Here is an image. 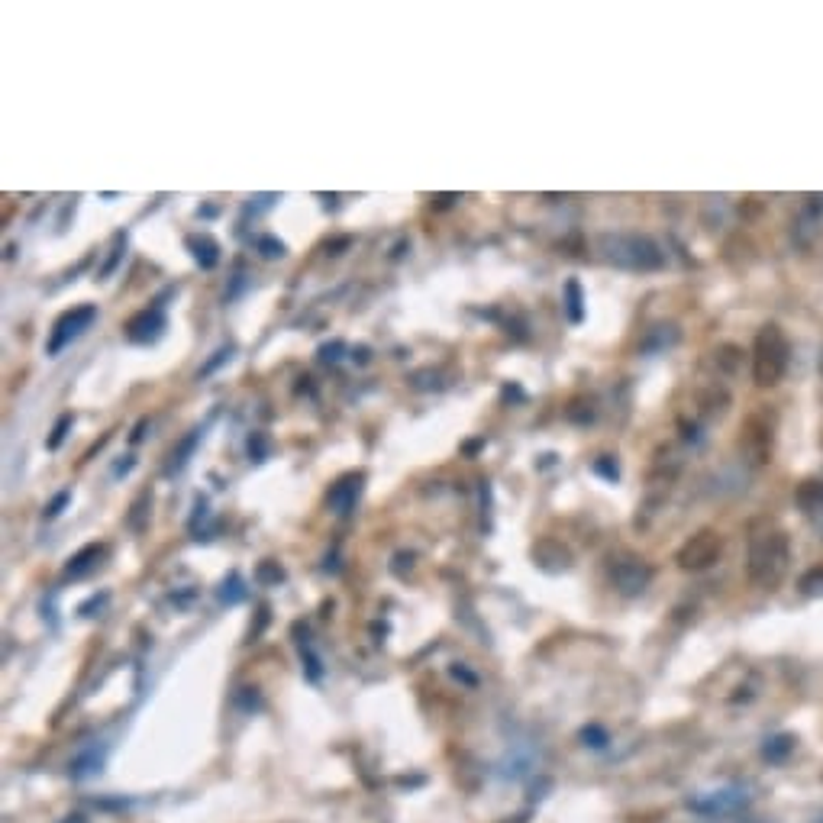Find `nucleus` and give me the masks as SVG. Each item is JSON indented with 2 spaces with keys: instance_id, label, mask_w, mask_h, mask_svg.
I'll return each instance as SVG.
<instances>
[{
  "instance_id": "9d476101",
  "label": "nucleus",
  "mask_w": 823,
  "mask_h": 823,
  "mask_svg": "<svg viewBox=\"0 0 823 823\" xmlns=\"http://www.w3.org/2000/svg\"><path fill=\"white\" fill-rule=\"evenodd\" d=\"M161 330H165V314L159 307H149V310H143V314H136L127 323V336L133 342H155Z\"/></svg>"
},
{
  "instance_id": "473e14b6",
  "label": "nucleus",
  "mask_w": 823,
  "mask_h": 823,
  "mask_svg": "<svg viewBox=\"0 0 823 823\" xmlns=\"http://www.w3.org/2000/svg\"><path fill=\"white\" fill-rule=\"evenodd\" d=\"M817 372H820V378H823V346H820V356H817Z\"/></svg>"
},
{
  "instance_id": "2f4dec72",
  "label": "nucleus",
  "mask_w": 823,
  "mask_h": 823,
  "mask_svg": "<svg viewBox=\"0 0 823 823\" xmlns=\"http://www.w3.org/2000/svg\"><path fill=\"white\" fill-rule=\"evenodd\" d=\"M143 430H145V420H139V424H136V433H133V442L143 440Z\"/></svg>"
},
{
  "instance_id": "5701e85b",
  "label": "nucleus",
  "mask_w": 823,
  "mask_h": 823,
  "mask_svg": "<svg viewBox=\"0 0 823 823\" xmlns=\"http://www.w3.org/2000/svg\"><path fill=\"white\" fill-rule=\"evenodd\" d=\"M300 655L307 659V675L317 681V679H320V659H317V653L310 649V643H307V639H300Z\"/></svg>"
},
{
  "instance_id": "423d86ee",
  "label": "nucleus",
  "mask_w": 823,
  "mask_h": 823,
  "mask_svg": "<svg viewBox=\"0 0 823 823\" xmlns=\"http://www.w3.org/2000/svg\"><path fill=\"white\" fill-rule=\"evenodd\" d=\"M739 452H743L746 462H753V465H765V462H772V424H769L762 414H753L746 424H743V433H739Z\"/></svg>"
},
{
  "instance_id": "6e6552de",
  "label": "nucleus",
  "mask_w": 823,
  "mask_h": 823,
  "mask_svg": "<svg viewBox=\"0 0 823 823\" xmlns=\"http://www.w3.org/2000/svg\"><path fill=\"white\" fill-rule=\"evenodd\" d=\"M749 804V794L743 788H720V791H704V794H695L687 798V807L697 811L704 817H727L737 814Z\"/></svg>"
},
{
  "instance_id": "a878e982",
  "label": "nucleus",
  "mask_w": 823,
  "mask_h": 823,
  "mask_svg": "<svg viewBox=\"0 0 823 823\" xmlns=\"http://www.w3.org/2000/svg\"><path fill=\"white\" fill-rule=\"evenodd\" d=\"M595 472H601L607 481H617L620 478V468H617V462H611V456H604V458H597L595 462Z\"/></svg>"
},
{
  "instance_id": "f704fd0d",
  "label": "nucleus",
  "mask_w": 823,
  "mask_h": 823,
  "mask_svg": "<svg viewBox=\"0 0 823 823\" xmlns=\"http://www.w3.org/2000/svg\"><path fill=\"white\" fill-rule=\"evenodd\" d=\"M820 823H823V820H820Z\"/></svg>"
},
{
  "instance_id": "c756f323",
  "label": "nucleus",
  "mask_w": 823,
  "mask_h": 823,
  "mask_svg": "<svg viewBox=\"0 0 823 823\" xmlns=\"http://www.w3.org/2000/svg\"><path fill=\"white\" fill-rule=\"evenodd\" d=\"M340 352H342V342H333V346H323L320 349V358H323V362H336V358H340Z\"/></svg>"
},
{
  "instance_id": "4be33fe9",
  "label": "nucleus",
  "mask_w": 823,
  "mask_h": 823,
  "mask_svg": "<svg viewBox=\"0 0 823 823\" xmlns=\"http://www.w3.org/2000/svg\"><path fill=\"white\" fill-rule=\"evenodd\" d=\"M69 426H71V414H65V416H59V424H55V430H52V436H49V449H59L62 446V440H65V433H69Z\"/></svg>"
},
{
  "instance_id": "393cba45",
  "label": "nucleus",
  "mask_w": 823,
  "mask_h": 823,
  "mask_svg": "<svg viewBox=\"0 0 823 823\" xmlns=\"http://www.w3.org/2000/svg\"><path fill=\"white\" fill-rule=\"evenodd\" d=\"M581 739H585V746L601 749L604 743H607V733H604L601 727H585V730H581Z\"/></svg>"
},
{
  "instance_id": "b1692460",
  "label": "nucleus",
  "mask_w": 823,
  "mask_h": 823,
  "mask_svg": "<svg viewBox=\"0 0 823 823\" xmlns=\"http://www.w3.org/2000/svg\"><path fill=\"white\" fill-rule=\"evenodd\" d=\"M259 249H262L265 259H281V255H284V243H278V239H272V236L259 239Z\"/></svg>"
},
{
  "instance_id": "f3484780",
  "label": "nucleus",
  "mask_w": 823,
  "mask_h": 823,
  "mask_svg": "<svg viewBox=\"0 0 823 823\" xmlns=\"http://www.w3.org/2000/svg\"><path fill=\"white\" fill-rule=\"evenodd\" d=\"M713 362H717V368H723L727 374H737L739 362H743V352H739L737 346H720L713 352Z\"/></svg>"
},
{
  "instance_id": "c85d7f7f",
  "label": "nucleus",
  "mask_w": 823,
  "mask_h": 823,
  "mask_svg": "<svg viewBox=\"0 0 823 823\" xmlns=\"http://www.w3.org/2000/svg\"><path fill=\"white\" fill-rule=\"evenodd\" d=\"M229 352H233V349H220V352H217V356H213L210 362H207V366L201 368V374H210L217 366H223V362H226V358H229Z\"/></svg>"
},
{
  "instance_id": "9b49d317",
  "label": "nucleus",
  "mask_w": 823,
  "mask_h": 823,
  "mask_svg": "<svg viewBox=\"0 0 823 823\" xmlns=\"http://www.w3.org/2000/svg\"><path fill=\"white\" fill-rule=\"evenodd\" d=\"M358 491H362V475H346L333 484L330 494H326V501H330V507L336 510V514H349V510L356 507Z\"/></svg>"
},
{
  "instance_id": "72a5a7b5",
  "label": "nucleus",
  "mask_w": 823,
  "mask_h": 823,
  "mask_svg": "<svg viewBox=\"0 0 823 823\" xmlns=\"http://www.w3.org/2000/svg\"><path fill=\"white\" fill-rule=\"evenodd\" d=\"M65 823H81V817H69V820H65Z\"/></svg>"
},
{
  "instance_id": "0eeeda50",
  "label": "nucleus",
  "mask_w": 823,
  "mask_h": 823,
  "mask_svg": "<svg viewBox=\"0 0 823 823\" xmlns=\"http://www.w3.org/2000/svg\"><path fill=\"white\" fill-rule=\"evenodd\" d=\"M97 320V307L94 304H85V307H71L69 314H62L59 323H55V330H52L49 336V346H45V352L49 356H59L62 349L69 346V342H75L81 333L91 326V323Z\"/></svg>"
},
{
  "instance_id": "6ab92c4d",
  "label": "nucleus",
  "mask_w": 823,
  "mask_h": 823,
  "mask_svg": "<svg viewBox=\"0 0 823 823\" xmlns=\"http://www.w3.org/2000/svg\"><path fill=\"white\" fill-rule=\"evenodd\" d=\"M791 749H794V739H791V737H772L769 743H765L762 753H765V759H769V762H781V759H785Z\"/></svg>"
},
{
  "instance_id": "7c9ffc66",
  "label": "nucleus",
  "mask_w": 823,
  "mask_h": 823,
  "mask_svg": "<svg viewBox=\"0 0 823 823\" xmlns=\"http://www.w3.org/2000/svg\"><path fill=\"white\" fill-rule=\"evenodd\" d=\"M249 452H252L255 458H262V456H265V442H262V436H252V440H249Z\"/></svg>"
},
{
  "instance_id": "412c9836",
  "label": "nucleus",
  "mask_w": 823,
  "mask_h": 823,
  "mask_svg": "<svg viewBox=\"0 0 823 823\" xmlns=\"http://www.w3.org/2000/svg\"><path fill=\"white\" fill-rule=\"evenodd\" d=\"M801 591H804L807 597L823 595V569H820V565H817V569H811L804 578H801Z\"/></svg>"
},
{
  "instance_id": "cd10ccee",
  "label": "nucleus",
  "mask_w": 823,
  "mask_h": 823,
  "mask_svg": "<svg viewBox=\"0 0 823 823\" xmlns=\"http://www.w3.org/2000/svg\"><path fill=\"white\" fill-rule=\"evenodd\" d=\"M69 498H71L69 491L55 494V501H52L49 507H45V517H59V514H62V507H65V504H69Z\"/></svg>"
},
{
  "instance_id": "ddd939ff",
  "label": "nucleus",
  "mask_w": 823,
  "mask_h": 823,
  "mask_svg": "<svg viewBox=\"0 0 823 823\" xmlns=\"http://www.w3.org/2000/svg\"><path fill=\"white\" fill-rule=\"evenodd\" d=\"M103 552H107V549H103L101 543H91V546H85V549H78L75 556H71L65 575H69V578H85L87 572H94L97 565H101Z\"/></svg>"
},
{
  "instance_id": "4468645a",
  "label": "nucleus",
  "mask_w": 823,
  "mask_h": 823,
  "mask_svg": "<svg viewBox=\"0 0 823 823\" xmlns=\"http://www.w3.org/2000/svg\"><path fill=\"white\" fill-rule=\"evenodd\" d=\"M794 501L804 514H823V481H804L794 491Z\"/></svg>"
},
{
  "instance_id": "dca6fc26",
  "label": "nucleus",
  "mask_w": 823,
  "mask_h": 823,
  "mask_svg": "<svg viewBox=\"0 0 823 823\" xmlns=\"http://www.w3.org/2000/svg\"><path fill=\"white\" fill-rule=\"evenodd\" d=\"M585 300H581V284H578L575 278L565 284V307H569V320L572 323H581L585 320Z\"/></svg>"
},
{
  "instance_id": "bb28decb",
  "label": "nucleus",
  "mask_w": 823,
  "mask_h": 823,
  "mask_svg": "<svg viewBox=\"0 0 823 823\" xmlns=\"http://www.w3.org/2000/svg\"><path fill=\"white\" fill-rule=\"evenodd\" d=\"M281 578L284 575H281V569H275L272 562H262V565H259V581H281Z\"/></svg>"
},
{
  "instance_id": "20e7f679",
  "label": "nucleus",
  "mask_w": 823,
  "mask_h": 823,
  "mask_svg": "<svg viewBox=\"0 0 823 823\" xmlns=\"http://www.w3.org/2000/svg\"><path fill=\"white\" fill-rule=\"evenodd\" d=\"M720 552H723V536L717 530H701V533H695L681 546L675 559H679V565L685 572H701L711 569L713 562L720 559Z\"/></svg>"
},
{
  "instance_id": "f257e3e1",
  "label": "nucleus",
  "mask_w": 823,
  "mask_h": 823,
  "mask_svg": "<svg viewBox=\"0 0 823 823\" xmlns=\"http://www.w3.org/2000/svg\"><path fill=\"white\" fill-rule=\"evenodd\" d=\"M791 565V539L772 520H755L749 530V556L746 575L755 588L772 591L785 581Z\"/></svg>"
},
{
  "instance_id": "39448f33",
  "label": "nucleus",
  "mask_w": 823,
  "mask_h": 823,
  "mask_svg": "<svg viewBox=\"0 0 823 823\" xmlns=\"http://www.w3.org/2000/svg\"><path fill=\"white\" fill-rule=\"evenodd\" d=\"M611 581L620 595L637 597V595H643L646 588H649V581H653V565L637 559V556H630V552H623V556L611 559Z\"/></svg>"
},
{
  "instance_id": "1a4fd4ad",
  "label": "nucleus",
  "mask_w": 823,
  "mask_h": 823,
  "mask_svg": "<svg viewBox=\"0 0 823 823\" xmlns=\"http://www.w3.org/2000/svg\"><path fill=\"white\" fill-rule=\"evenodd\" d=\"M820 223H823V197H807L804 207L794 217V226H791V236L801 249H811L814 239L820 236Z\"/></svg>"
},
{
  "instance_id": "2eb2a0df",
  "label": "nucleus",
  "mask_w": 823,
  "mask_h": 823,
  "mask_svg": "<svg viewBox=\"0 0 823 823\" xmlns=\"http://www.w3.org/2000/svg\"><path fill=\"white\" fill-rule=\"evenodd\" d=\"M187 246L194 249V259H197V265H201V268H213V265H217V259H220V246H217L210 236L187 239Z\"/></svg>"
},
{
  "instance_id": "7ed1b4c3",
  "label": "nucleus",
  "mask_w": 823,
  "mask_h": 823,
  "mask_svg": "<svg viewBox=\"0 0 823 823\" xmlns=\"http://www.w3.org/2000/svg\"><path fill=\"white\" fill-rule=\"evenodd\" d=\"M604 259L617 268L627 272H659L665 265V252L659 243L649 236H637V233H613V236L601 239Z\"/></svg>"
},
{
  "instance_id": "a211bd4d",
  "label": "nucleus",
  "mask_w": 823,
  "mask_h": 823,
  "mask_svg": "<svg viewBox=\"0 0 823 823\" xmlns=\"http://www.w3.org/2000/svg\"><path fill=\"white\" fill-rule=\"evenodd\" d=\"M197 442H201V430H191V433H187V440H185V442H181V446H178V449H175V452H171V462H169V472H178V468H185V462H187V456H191V452H194V446H197Z\"/></svg>"
},
{
  "instance_id": "f8f14e48",
  "label": "nucleus",
  "mask_w": 823,
  "mask_h": 823,
  "mask_svg": "<svg viewBox=\"0 0 823 823\" xmlns=\"http://www.w3.org/2000/svg\"><path fill=\"white\" fill-rule=\"evenodd\" d=\"M533 559L543 565V569L549 572H562L572 565V552L565 549L562 543H556V539H539V543L533 546Z\"/></svg>"
},
{
  "instance_id": "aec40b11",
  "label": "nucleus",
  "mask_w": 823,
  "mask_h": 823,
  "mask_svg": "<svg viewBox=\"0 0 823 823\" xmlns=\"http://www.w3.org/2000/svg\"><path fill=\"white\" fill-rule=\"evenodd\" d=\"M243 597H246L243 578H239V575H229V581H223V588H220V601H223V604H239Z\"/></svg>"
},
{
  "instance_id": "f03ea898",
  "label": "nucleus",
  "mask_w": 823,
  "mask_h": 823,
  "mask_svg": "<svg viewBox=\"0 0 823 823\" xmlns=\"http://www.w3.org/2000/svg\"><path fill=\"white\" fill-rule=\"evenodd\" d=\"M791 362V342L788 333L781 330L778 323H765L762 330L755 333L753 342V382L759 388H775L785 378Z\"/></svg>"
}]
</instances>
